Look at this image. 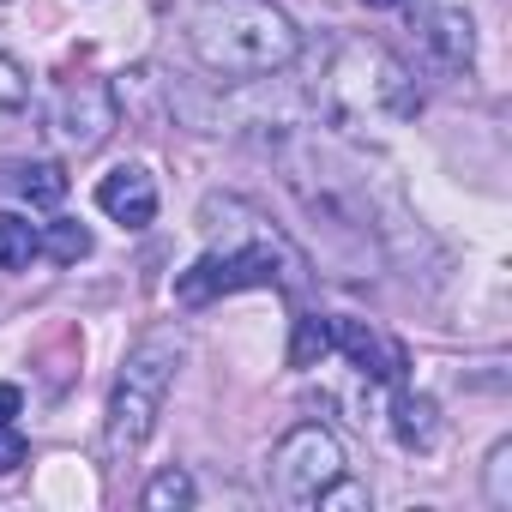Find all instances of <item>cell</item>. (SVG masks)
Returning <instances> with one entry per match:
<instances>
[{
    "label": "cell",
    "instance_id": "6da1fadb",
    "mask_svg": "<svg viewBox=\"0 0 512 512\" xmlns=\"http://www.w3.org/2000/svg\"><path fill=\"white\" fill-rule=\"evenodd\" d=\"M187 43L205 73L223 79H260L296 61V25L272 7V0H211L187 19Z\"/></svg>",
    "mask_w": 512,
    "mask_h": 512
},
{
    "label": "cell",
    "instance_id": "7a4b0ae2",
    "mask_svg": "<svg viewBox=\"0 0 512 512\" xmlns=\"http://www.w3.org/2000/svg\"><path fill=\"white\" fill-rule=\"evenodd\" d=\"M302 253L272 229L253 217V229L229 247H205L199 260L175 278V302L187 308H205L217 296H235V290H296L302 284Z\"/></svg>",
    "mask_w": 512,
    "mask_h": 512
},
{
    "label": "cell",
    "instance_id": "3957f363",
    "mask_svg": "<svg viewBox=\"0 0 512 512\" xmlns=\"http://www.w3.org/2000/svg\"><path fill=\"white\" fill-rule=\"evenodd\" d=\"M175 368H181V332H145L127 350L121 380L109 392V416H103V458L109 464H133L139 458V446L151 440V428L163 416Z\"/></svg>",
    "mask_w": 512,
    "mask_h": 512
},
{
    "label": "cell",
    "instance_id": "277c9868",
    "mask_svg": "<svg viewBox=\"0 0 512 512\" xmlns=\"http://www.w3.org/2000/svg\"><path fill=\"white\" fill-rule=\"evenodd\" d=\"M326 91L344 115H368V121H410L422 109L410 67L380 43H344Z\"/></svg>",
    "mask_w": 512,
    "mask_h": 512
},
{
    "label": "cell",
    "instance_id": "5b68a950",
    "mask_svg": "<svg viewBox=\"0 0 512 512\" xmlns=\"http://www.w3.org/2000/svg\"><path fill=\"white\" fill-rule=\"evenodd\" d=\"M344 482V446L320 428V422H302L278 440L272 452V488L284 506H326V494Z\"/></svg>",
    "mask_w": 512,
    "mask_h": 512
},
{
    "label": "cell",
    "instance_id": "8992f818",
    "mask_svg": "<svg viewBox=\"0 0 512 512\" xmlns=\"http://www.w3.org/2000/svg\"><path fill=\"white\" fill-rule=\"evenodd\" d=\"M115 121H121V97H115L103 79H67V85L55 91V133H61L67 145L91 151V145L109 139Z\"/></svg>",
    "mask_w": 512,
    "mask_h": 512
},
{
    "label": "cell",
    "instance_id": "52a82bcc",
    "mask_svg": "<svg viewBox=\"0 0 512 512\" xmlns=\"http://www.w3.org/2000/svg\"><path fill=\"white\" fill-rule=\"evenodd\" d=\"M416 31H422V49H428V61L440 73H470V61H476V25H470L464 7H422Z\"/></svg>",
    "mask_w": 512,
    "mask_h": 512
},
{
    "label": "cell",
    "instance_id": "ba28073f",
    "mask_svg": "<svg viewBox=\"0 0 512 512\" xmlns=\"http://www.w3.org/2000/svg\"><path fill=\"white\" fill-rule=\"evenodd\" d=\"M332 350H344L362 374H374V380H386V386H404V344H392L380 326H368V320H338L332 326Z\"/></svg>",
    "mask_w": 512,
    "mask_h": 512
},
{
    "label": "cell",
    "instance_id": "9c48e42d",
    "mask_svg": "<svg viewBox=\"0 0 512 512\" xmlns=\"http://www.w3.org/2000/svg\"><path fill=\"white\" fill-rule=\"evenodd\" d=\"M97 205H103V217H115L121 229H145V223L157 217V181H151V169H139V163L109 169V175L97 181Z\"/></svg>",
    "mask_w": 512,
    "mask_h": 512
},
{
    "label": "cell",
    "instance_id": "30bf717a",
    "mask_svg": "<svg viewBox=\"0 0 512 512\" xmlns=\"http://www.w3.org/2000/svg\"><path fill=\"white\" fill-rule=\"evenodd\" d=\"M392 434H398V446H410V452H434V440H440V410H434V398L398 392V398H392Z\"/></svg>",
    "mask_w": 512,
    "mask_h": 512
},
{
    "label": "cell",
    "instance_id": "8fae6325",
    "mask_svg": "<svg viewBox=\"0 0 512 512\" xmlns=\"http://www.w3.org/2000/svg\"><path fill=\"white\" fill-rule=\"evenodd\" d=\"M37 253H43V229L31 217L0 211V272H25Z\"/></svg>",
    "mask_w": 512,
    "mask_h": 512
},
{
    "label": "cell",
    "instance_id": "7c38bea8",
    "mask_svg": "<svg viewBox=\"0 0 512 512\" xmlns=\"http://www.w3.org/2000/svg\"><path fill=\"white\" fill-rule=\"evenodd\" d=\"M67 187H73V181H67L61 163H25V169H19V193H25L31 205H43V211H55V205L67 199Z\"/></svg>",
    "mask_w": 512,
    "mask_h": 512
},
{
    "label": "cell",
    "instance_id": "4fadbf2b",
    "mask_svg": "<svg viewBox=\"0 0 512 512\" xmlns=\"http://www.w3.org/2000/svg\"><path fill=\"white\" fill-rule=\"evenodd\" d=\"M43 253H49V260H61V266H79V260H91V229L73 223V217H61V223L43 229Z\"/></svg>",
    "mask_w": 512,
    "mask_h": 512
},
{
    "label": "cell",
    "instance_id": "5bb4252c",
    "mask_svg": "<svg viewBox=\"0 0 512 512\" xmlns=\"http://www.w3.org/2000/svg\"><path fill=\"white\" fill-rule=\"evenodd\" d=\"M320 356H332V326L320 314H302L296 320V344H290V368H314Z\"/></svg>",
    "mask_w": 512,
    "mask_h": 512
},
{
    "label": "cell",
    "instance_id": "9a60e30c",
    "mask_svg": "<svg viewBox=\"0 0 512 512\" xmlns=\"http://www.w3.org/2000/svg\"><path fill=\"white\" fill-rule=\"evenodd\" d=\"M145 506H151V512L193 506V482H187V470H157V476H151V488H145Z\"/></svg>",
    "mask_w": 512,
    "mask_h": 512
},
{
    "label": "cell",
    "instance_id": "2e32d148",
    "mask_svg": "<svg viewBox=\"0 0 512 512\" xmlns=\"http://www.w3.org/2000/svg\"><path fill=\"white\" fill-rule=\"evenodd\" d=\"M25 103H31V79H25V67L0 55V121H19Z\"/></svg>",
    "mask_w": 512,
    "mask_h": 512
},
{
    "label": "cell",
    "instance_id": "e0dca14e",
    "mask_svg": "<svg viewBox=\"0 0 512 512\" xmlns=\"http://www.w3.org/2000/svg\"><path fill=\"white\" fill-rule=\"evenodd\" d=\"M506 452H512L506 440L488 452V500H494V506H512V488H506Z\"/></svg>",
    "mask_w": 512,
    "mask_h": 512
},
{
    "label": "cell",
    "instance_id": "ac0fdd59",
    "mask_svg": "<svg viewBox=\"0 0 512 512\" xmlns=\"http://www.w3.org/2000/svg\"><path fill=\"white\" fill-rule=\"evenodd\" d=\"M19 464H25V434L13 422H0V476H13Z\"/></svg>",
    "mask_w": 512,
    "mask_h": 512
},
{
    "label": "cell",
    "instance_id": "d6986e66",
    "mask_svg": "<svg viewBox=\"0 0 512 512\" xmlns=\"http://www.w3.org/2000/svg\"><path fill=\"white\" fill-rule=\"evenodd\" d=\"M19 410H25V392L19 386H0V422H13Z\"/></svg>",
    "mask_w": 512,
    "mask_h": 512
},
{
    "label": "cell",
    "instance_id": "ffe728a7",
    "mask_svg": "<svg viewBox=\"0 0 512 512\" xmlns=\"http://www.w3.org/2000/svg\"><path fill=\"white\" fill-rule=\"evenodd\" d=\"M362 7H404V0H362Z\"/></svg>",
    "mask_w": 512,
    "mask_h": 512
}]
</instances>
